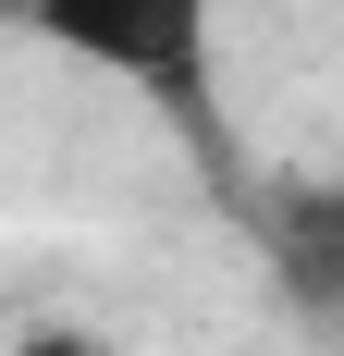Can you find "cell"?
Here are the masks:
<instances>
[{"label": "cell", "mask_w": 344, "mask_h": 356, "mask_svg": "<svg viewBox=\"0 0 344 356\" xmlns=\"http://www.w3.org/2000/svg\"><path fill=\"white\" fill-rule=\"evenodd\" d=\"M295 270H308V283H344V197H320V209L295 221Z\"/></svg>", "instance_id": "cell-2"}, {"label": "cell", "mask_w": 344, "mask_h": 356, "mask_svg": "<svg viewBox=\"0 0 344 356\" xmlns=\"http://www.w3.org/2000/svg\"><path fill=\"white\" fill-rule=\"evenodd\" d=\"M25 25L49 37L62 62L111 74V86L197 99V86H209V25H221V0H25Z\"/></svg>", "instance_id": "cell-1"}, {"label": "cell", "mask_w": 344, "mask_h": 356, "mask_svg": "<svg viewBox=\"0 0 344 356\" xmlns=\"http://www.w3.org/2000/svg\"><path fill=\"white\" fill-rule=\"evenodd\" d=\"M13 356H99V344H86V332H62V320H37V332H25Z\"/></svg>", "instance_id": "cell-3"}]
</instances>
